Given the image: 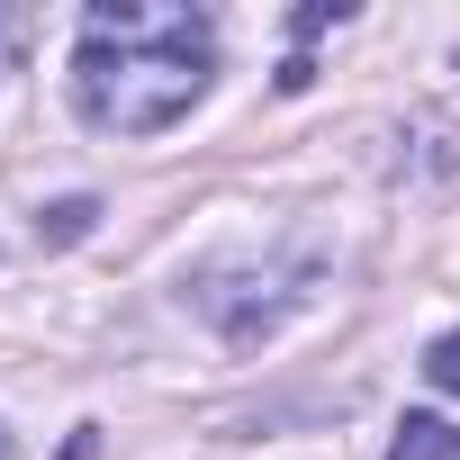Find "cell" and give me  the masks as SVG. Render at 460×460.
<instances>
[{
    "mask_svg": "<svg viewBox=\"0 0 460 460\" xmlns=\"http://www.w3.org/2000/svg\"><path fill=\"white\" fill-rule=\"evenodd\" d=\"M91 217H100L91 199H64V208H46V217H37V235H46V244H82V235H91Z\"/></svg>",
    "mask_w": 460,
    "mask_h": 460,
    "instance_id": "cell-3",
    "label": "cell"
},
{
    "mask_svg": "<svg viewBox=\"0 0 460 460\" xmlns=\"http://www.w3.org/2000/svg\"><path fill=\"white\" fill-rule=\"evenodd\" d=\"M388 460H460V424H442V415H406L397 442H388Z\"/></svg>",
    "mask_w": 460,
    "mask_h": 460,
    "instance_id": "cell-2",
    "label": "cell"
},
{
    "mask_svg": "<svg viewBox=\"0 0 460 460\" xmlns=\"http://www.w3.org/2000/svg\"><path fill=\"white\" fill-rule=\"evenodd\" d=\"M424 379H433L442 397H460V334H433V343H424Z\"/></svg>",
    "mask_w": 460,
    "mask_h": 460,
    "instance_id": "cell-4",
    "label": "cell"
},
{
    "mask_svg": "<svg viewBox=\"0 0 460 460\" xmlns=\"http://www.w3.org/2000/svg\"><path fill=\"white\" fill-rule=\"evenodd\" d=\"M217 73V28L190 0H91L82 55H73V109L100 136H163L199 109Z\"/></svg>",
    "mask_w": 460,
    "mask_h": 460,
    "instance_id": "cell-1",
    "label": "cell"
},
{
    "mask_svg": "<svg viewBox=\"0 0 460 460\" xmlns=\"http://www.w3.org/2000/svg\"><path fill=\"white\" fill-rule=\"evenodd\" d=\"M0 460H19V451H10V433H0Z\"/></svg>",
    "mask_w": 460,
    "mask_h": 460,
    "instance_id": "cell-7",
    "label": "cell"
},
{
    "mask_svg": "<svg viewBox=\"0 0 460 460\" xmlns=\"http://www.w3.org/2000/svg\"><path fill=\"white\" fill-rule=\"evenodd\" d=\"M334 19H352V10H343V0H316V10H298V37H325Z\"/></svg>",
    "mask_w": 460,
    "mask_h": 460,
    "instance_id": "cell-5",
    "label": "cell"
},
{
    "mask_svg": "<svg viewBox=\"0 0 460 460\" xmlns=\"http://www.w3.org/2000/svg\"><path fill=\"white\" fill-rule=\"evenodd\" d=\"M19 46H28V10H0V64H10Z\"/></svg>",
    "mask_w": 460,
    "mask_h": 460,
    "instance_id": "cell-6",
    "label": "cell"
}]
</instances>
